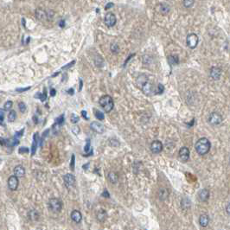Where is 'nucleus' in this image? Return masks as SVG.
I'll list each match as a JSON object with an SVG mask.
<instances>
[{
  "label": "nucleus",
  "instance_id": "6e6552de",
  "mask_svg": "<svg viewBox=\"0 0 230 230\" xmlns=\"http://www.w3.org/2000/svg\"><path fill=\"white\" fill-rule=\"evenodd\" d=\"M63 181H64V184H65V185H66L67 189H71L75 185V177L72 174L67 173V174L65 175L63 177Z\"/></svg>",
  "mask_w": 230,
  "mask_h": 230
},
{
  "label": "nucleus",
  "instance_id": "a19ab883",
  "mask_svg": "<svg viewBox=\"0 0 230 230\" xmlns=\"http://www.w3.org/2000/svg\"><path fill=\"white\" fill-rule=\"evenodd\" d=\"M74 163H75V156H74V154H73L71 157V162H70V169L72 170H74Z\"/></svg>",
  "mask_w": 230,
  "mask_h": 230
},
{
  "label": "nucleus",
  "instance_id": "c03bdc74",
  "mask_svg": "<svg viewBox=\"0 0 230 230\" xmlns=\"http://www.w3.org/2000/svg\"><path fill=\"white\" fill-rule=\"evenodd\" d=\"M80 131H81V130H80V127L77 126V125H74V126L72 127V132H73L74 135H78L79 133H80Z\"/></svg>",
  "mask_w": 230,
  "mask_h": 230
},
{
  "label": "nucleus",
  "instance_id": "a211bd4d",
  "mask_svg": "<svg viewBox=\"0 0 230 230\" xmlns=\"http://www.w3.org/2000/svg\"><path fill=\"white\" fill-rule=\"evenodd\" d=\"M38 141H39L38 132H36L33 136V142H32V146H31V156H34L36 154L37 146H38Z\"/></svg>",
  "mask_w": 230,
  "mask_h": 230
},
{
  "label": "nucleus",
  "instance_id": "ddd939ff",
  "mask_svg": "<svg viewBox=\"0 0 230 230\" xmlns=\"http://www.w3.org/2000/svg\"><path fill=\"white\" fill-rule=\"evenodd\" d=\"M19 184L18 178L16 176H11L8 179V187L11 191H16Z\"/></svg>",
  "mask_w": 230,
  "mask_h": 230
},
{
  "label": "nucleus",
  "instance_id": "412c9836",
  "mask_svg": "<svg viewBox=\"0 0 230 230\" xmlns=\"http://www.w3.org/2000/svg\"><path fill=\"white\" fill-rule=\"evenodd\" d=\"M199 223L203 228H205V227L208 226V223H209V217H208V215L207 214H202V215H200V217H199Z\"/></svg>",
  "mask_w": 230,
  "mask_h": 230
},
{
  "label": "nucleus",
  "instance_id": "393cba45",
  "mask_svg": "<svg viewBox=\"0 0 230 230\" xmlns=\"http://www.w3.org/2000/svg\"><path fill=\"white\" fill-rule=\"evenodd\" d=\"M168 62L172 66V65H176V64H178L179 62V59H178V56H170L168 57Z\"/></svg>",
  "mask_w": 230,
  "mask_h": 230
},
{
  "label": "nucleus",
  "instance_id": "3c124183",
  "mask_svg": "<svg viewBox=\"0 0 230 230\" xmlns=\"http://www.w3.org/2000/svg\"><path fill=\"white\" fill-rule=\"evenodd\" d=\"M4 117H5V113H4V111L2 109H0V121L2 122L4 120Z\"/></svg>",
  "mask_w": 230,
  "mask_h": 230
},
{
  "label": "nucleus",
  "instance_id": "603ef678",
  "mask_svg": "<svg viewBox=\"0 0 230 230\" xmlns=\"http://www.w3.org/2000/svg\"><path fill=\"white\" fill-rule=\"evenodd\" d=\"M112 6H113V4L112 3H108L106 7H105V10H108V9H110V8H112Z\"/></svg>",
  "mask_w": 230,
  "mask_h": 230
},
{
  "label": "nucleus",
  "instance_id": "58836bf2",
  "mask_svg": "<svg viewBox=\"0 0 230 230\" xmlns=\"http://www.w3.org/2000/svg\"><path fill=\"white\" fill-rule=\"evenodd\" d=\"M90 148H91V141H90L89 139H87V144H86V146L84 147V151L88 153V152H89Z\"/></svg>",
  "mask_w": 230,
  "mask_h": 230
},
{
  "label": "nucleus",
  "instance_id": "aec40b11",
  "mask_svg": "<svg viewBox=\"0 0 230 230\" xmlns=\"http://www.w3.org/2000/svg\"><path fill=\"white\" fill-rule=\"evenodd\" d=\"M71 219L73 220L74 222L80 223L82 220V215L78 210H74L71 213Z\"/></svg>",
  "mask_w": 230,
  "mask_h": 230
},
{
  "label": "nucleus",
  "instance_id": "2eb2a0df",
  "mask_svg": "<svg viewBox=\"0 0 230 230\" xmlns=\"http://www.w3.org/2000/svg\"><path fill=\"white\" fill-rule=\"evenodd\" d=\"M169 195H170V192H169L168 189H166V188H160L158 191V193H157V196H158V198L160 199V201H165L169 197Z\"/></svg>",
  "mask_w": 230,
  "mask_h": 230
},
{
  "label": "nucleus",
  "instance_id": "37998d69",
  "mask_svg": "<svg viewBox=\"0 0 230 230\" xmlns=\"http://www.w3.org/2000/svg\"><path fill=\"white\" fill-rule=\"evenodd\" d=\"M163 90H164V88H163V86L162 84H158V86H157V89L156 90V93H157V94H163Z\"/></svg>",
  "mask_w": 230,
  "mask_h": 230
},
{
  "label": "nucleus",
  "instance_id": "49530a36",
  "mask_svg": "<svg viewBox=\"0 0 230 230\" xmlns=\"http://www.w3.org/2000/svg\"><path fill=\"white\" fill-rule=\"evenodd\" d=\"M23 132H24V129H22L21 131H19V132H16V134H15V138H17V139H19V138H21L23 134Z\"/></svg>",
  "mask_w": 230,
  "mask_h": 230
},
{
  "label": "nucleus",
  "instance_id": "e433bc0d",
  "mask_svg": "<svg viewBox=\"0 0 230 230\" xmlns=\"http://www.w3.org/2000/svg\"><path fill=\"white\" fill-rule=\"evenodd\" d=\"M18 107H19V110H20V112H25L26 109H27L26 105H25L23 102H20V103L18 104Z\"/></svg>",
  "mask_w": 230,
  "mask_h": 230
},
{
  "label": "nucleus",
  "instance_id": "dca6fc26",
  "mask_svg": "<svg viewBox=\"0 0 230 230\" xmlns=\"http://www.w3.org/2000/svg\"><path fill=\"white\" fill-rule=\"evenodd\" d=\"M209 198V191L206 189L201 190L198 193V199L201 202H207Z\"/></svg>",
  "mask_w": 230,
  "mask_h": 230
},
{
  "label": "nucleus",
  "instance_id": "1a4fd4ad",
  "mask_svg": "<svg viewBox=\"0 0 230 230\" xmlns=\"http://www.w3.org/2000/svg\"><path fill=\"white\" fill-rule=\"evenodd\" d=\"M178 156H179L180 160H181L182 162L185 163V162H187V161L189 160V158H190V150H189L187 147H185V146L182 147L179 150Z\"/></svg>",
  "mask_w": 230,
  "mask_h": 230
},
{
  "label": "nucleus",
  "instance_id": "8fccbe9b",
  "mask_svg": "<svg viewBox=\"0 0 230 230\" xmlns=\"http://www.w3.org/2000/svg\"><path fill=\"white\" fill-rule=\"evenodd\" d=\"M74 62H74V61H73V62H72L68 63L67 66H64V67H62V69H67V68H68V67H72V66H73V64H74Z\"/></svg>",
  "mask_w": 230,
  "mask_h": 230
},
{
  "label": "nucleus",
  "instance_id": "09e8293b",
  "mask_svg": "<svg viewBox=\"0 0 230 230\" xmlns=\"http://www.w3.org/2000/svg\"><path fill=\"white\" fill-rule=\"evenodd\" d=\"M102 197H107V198H109V197H110V195H109V193H108V191H107V190H105V191H103V193H102Z\"/></svg>",
  "mask_w": 230,
  "mask_h": 230
},
{
  "label": "nucleus",
  "instance_id": "9b49d317",
  "mask_svg": "<svg viewBox=\"0 0 230 230\" xmlns=\"http://www.w3.org/2000/svg\"><path fill=\"white\" fill-rule=\"evenodd\" d=\"M36 17L40 21H45L50 18V14L43 9H37L36 11Z\"/></svg>",
  "mask_w": 230,
  "mask_h": 230
},
{
  "label": "nucleus",
  "instance_id": "c85d7f7f",
  "mask_svg": "<svg viewBox=\"0 0 230 230\" xmlns=\"http://www.w3.org/2000/svg\"><path fill=\"white\" fill-rule=\"evenodd\" d=\"M17 118V112L15 111H11L10 113L8 114V119L10 122H13L15 119Z\"/></svg>",
  "mask_w": 230,
  "mask_h": 230
},
{
  "label": "nucleus",
  "instance_id": "4d7b16f0",
  "mask_svg": "<svg viewBox=\"0 0 230 230\" xmlns=\"http://www.w3.org/2000/svg\"><path fill=\"white\" fill-rule=\"evenodd\" d=\"M59 25L61 26V27H64L65 26V21H63V20H62L61 22H60V23H59Z\"/></svg>",
  "mask_w": 230,
  "mask_h": 230
},
{
  "label": "nucleus",
  "instance_id": "864d4df0",
  "mask_svg": "<svg viewBox=\"0 0 230 230\" xmlns=\"http://www.w3.org/2000/svg\"><path fill=\"white\" fill-rule=\"evenodd\" d=\"M56 89H54V88H51V89H50V95L52 96V97H54V96L56 95Z\"/></svg>",
  "mask_w": 230,
  "mask_h": 230
},
{
  "label": "nucleus",
  "instance_id": "7c9ffc66",
  "mask_svg": "<svg viewBox=\"0 0 230 230\" xmlns=\"http://www.w3.org/2000/svg\"><path fill=\"white\" fill-rule=\"evenodd\" d=\"M110 49H111L112 53H113V54H118V51H119V47H118V45L117 43H112Z\"/></svg>",
  "mask_w": 230,
  "mask_h": 230
},
{
  "label": "nucleus",
  "instance_id": "2f4dec72",
  "mask_svg": "<svg viewBox=\"0 0 230 230\" xmlns=\"http://www.w3.org/2000/svg\"><path fill=\"white\" fill-rule=\"evenodd\" d=\"M195 0H184V5L186 8H191L194 5Z\"/></svg>",
  "mask_w": 230,
  "mask_h": 230
},
{
  "label": "nucleus",
  "instance_id": "4468645a",
  "mask_svg": "<svg viewBox=\"0 0 230 230\" xmlns=\"http://www.w3.org/2000/svg\"><path fill=\"white\" fill-rule=\"evenodd\" d=\"M221 69L219 67H212L210 69V77L215 80V81H218L221 78Z\"/></svg>",
  "mask_w": 230,
  "mask_h": 230
},
{
  "label": "nucleus",
  "instance_id": "9d476101",
  "mask_svg": "<svg viewBox=\"0 0 230 230\" xmlns=\"http://www.w3.org/2000/svg\"><path fill=\"white\" fill-rule=\"evenodd\" d=\"M151 151L154 154H157L163 151V144L159 140H155L151 144Z\"/></svg>",
  "mask_w": 230,
  "mask_h": 230
},
{
  "label": "nucleus",
  "instance_id": "473e14b6",
  "mask_svg": "<svg viewBox=\"0 0 230 230\" xmlns=\"http://www.w3.org/2000/svg\"><path fill=\"white\" fill-rule=\"evenodd\" d=\"M35 98H38L39 100H41V101H44L47 99V94H46V93H43V94L38 93L35 95Z\"/></svg>",
  "mask_w": 230,
  "mask_h": 230
},
{
  "label": "nucleus",
  "instance_id": "5701e85b",
  "mask_svg": "<svg viewBox=\"0 0 230 230\" xmlns=\"http://www.w3.org/2000/svg\"><path fill=\"white\" fill-rule=\"evenodd\" d=\"M170 11V7L169 5L168 4H165V3H163L160 5V13L163 14V15H167L169 12Z\"/></svg>",
  "mask_w": 230,
  "mask_h": 230
},
{
  "label": "nucleus",
  "instance_id": "0eeeda50",
  "mask_svg": "<svg viewBox=\"0 0 230 230\" xmlns=\"http://www.w3.org/2000/svg\"><path fill=\"white\" fill-rule=\"evenodd\" d=\"M116 22H117V17L112 12L107 13L105 16V24L107 27H110V28L113 27L116 24Z\"/></svg>",
  "mask_w": 230,
  "mask_h": 230
},
{
  "label": "nucleus",
  "instance_id": "c756f323",
  "mask_svg": "<svg viewBox=\"0 0 230 230\" xmlns=\"http://www.w3.org/2000/svg\"><path fill=\"white\" fill-rule=\"evenodd\" d=\"M94 62H95L97 67H102V66L104 65V61H103V59L101 58V56H97V58L94 59Z\"/></svg>",
  "mask_w": 230,
  "mask_h": 230
},
{
  "label": "nucleus",
  "instance_id": "4be33fe9",
  "mask_svg": "<svg viewBox=\"0 0 230 230\" xmlns=\"http://www.w3.org/2000/svg\"><path fill=\"white\" fill-rule=\"evenodd\" d=\"M14 175L16 177H23L25 175V169L22 167V165H17L14 168Z\"/></svg>",
  "mask_w": 230,
  "mask_h": 230
},
{
  "label": "nucleus",
  "instance_id": "423d86ee",
  "mask_svg": "<svg viewBox=\"0 0 230 230\" xmlns=\"http://www.w3.org/2000/svg\"><path fill=\"white\" fill-rule=\"evenodd\" d=\"M142 92L146 94V95H152V94L156 93V90L154 88V86L149 81H147L145 84L143 85L140 88Z\"/></svg>",
  "mask_w": 230,
  "mask_h": 230
},
{
  "label": "nucleus",
  "instance_id": "a878e982",
  "mask_svg": "<svg viewBox=\"0 0 230 230\" xmlns=\"http://www.w3.org/2000/svg\"><path fill=\"white\" fill-rule=\"evenodd\" d=\"M191 200H189L188 198H184L182 200V208L184 209H188L189 208H191Z\"/></svg>",
  "mask_w": 230,
  "mask_h": 230
},
{
  "label": "nucleus",
  "instance_id": "f3484780",
  "mask_svg": "<svg viewBox=\"0 0 230 230\" xmlns=\"http://www.w3.org/2000/svg\"><path fill=\"white\" fill-rule=\"evenodd\" d=\"M96 217L97 220L101 222H103L105 220L107 219V211L103 208H100L96 211Z\"/></svg>",
  "mask_w": 230,
  "mask_h": 230
},
{
  "label": "nucleus",
  "instance_id": "4c0bfd02",
  "mask_svg": "<svg viewBox=\"0 0 230 230\" xmlns=\"http://www.w3.org/2000/svg\"><path fill=\"white\" fill-rule=\"evenodd\" d=\"M50 132V130L49 129H47L46 131H45L43 133V136H42V138H41V139H40V141H41V144H40V146H41V147L43 146V141H44V139L47 137V135H48V133Z\"/></svg>",
  "mask_w": 230,
  "mask_h": 230
},
{
  "label": "nucleus",
  "instance_id": "7ed1b4c3",
  "mask_svg": "<svg viewBox=\"0 0 230 230\" xmlns=\"http://www.w3.org/2000/svg\"><path fill=\"white\" fill-rule=\"evenodd\" d=\"M49 208L54 213H59L62 208V202L58 198H51L49 201Z\"/></svg>",
  "mask_w": 230,
  "mask_h": 230
},
{
  "label": "nucleus",
  "instance_id": "de8ad7c7",
  "mask_svg": "<svg viewBox=\"0 0 230 230\" xmlns=\"http://www.w3.org/2000/svg\"><path fill=\"white\" fill-rule=\"evenodd\" d=\"M81 115H82V117L85 118V119H87V120H88L89 119V118L88 117V112H86V111H81Z\"/></svg>",
  "mask_w": 230,
  "mask_h": 230
},
{
  "label": "nucleus",
  "instance_id": "72a5a7b5",
  "mask_svg": "<svg viewBox=\"0 0 230 230\" xmlns=\"http://www.w3.org/2000/svg\"><path fill=\"white\" fill-rule=\"evenodd\" d=\"M13 107V103H12V101H7L5 103V105H4V108H5V111H9V110H11V107Z\"/></svg>",
  "mask_w": 230,
  "mask_h": 230
},
{
  "label": "nucleus",
  "instance_id": "39448f33",
  "mask_svg": "<svg viewBox=\"0 0 230 230\" xmlns=\"http://www.w3.org/2000/svg\"><path fill=\"white\" fill-rule=\"evenodd\" d=\"M222 120H223V118H222V116L218 113V112H211L210 114H209V116H208V123L210 124V125H220V124L222 122Z\"/></svg>",
  "mask_w": 230,
  "mask_h": 230
},
{
  "label": "nucleus",
  "instance_id": "20e7f679",
  "mask_svg": "<svg viewBox=\"0 0 230 230\" xmlns=\"http://www.w3.org/2000/svg\"><path fill=\"white\" fill-rule=\"evenodd\" d=\"M198 42H199V38H198V36H197V34L191 33L189 34V35L187 36L186 43H187V46H188L190 49H195V48H197V44H198Z\"/></svg>",
  "mask_w": 230,
  "mask_h": 230
},
{
  "label": "nucleus",
  "instance_id": "cd10ccee",
  "mask_svg": "<svg viewBox=\"0 0 230 230\" xmlns=\"http://www.w3.org/2000/svg\"><path fill=\"white\" fill-rule=\"evenodd\" d=\"M94 116H95L97 119H99V120H103V119L105 118L104 113H102L101 111H99V110H97L95 108H94Z\"/></svg>",
  "mask_w": 230,
  "mask_h": 230
},
{
  "label": "nucleus",
  "instance_id": "ea45409f",
  "mask_svg": "<svg viewBox=\"0 0 230 230\" xmlns=\"http://www.w3.org/2000/svg\"><path fill=\"white\" fill-rule=\"evenodd\" d=\"M18 152L20 153V154H24V153H28L29 152V149L27 147H25V146H22V147H20L19 148V150H18Z\"/></svg>",
  "mask_w": 230,
  "mask_h": 230
},
{
  "label": "nucleus",
  "instance_id": "a18cd8bd",
  "mask_svg": "<svg viewBox=\"0 0 230 230\" xmlns=\"http://www.w3.org/2000/svg\"><path fill=\"white\" fill-rule=\"evenodd\" d=\"M30 89V87H28V88H17L16 91L18 92V93H23V92H26L28 90Z\"/></svg>",
  "mask_w": 230,
  "mask_h": 230
},
{
  "label": "nucleus",
  "instance_id": "b1692460",
  "mask_svg": "<svg viewBox=\"0 0 230 230\" xmlns=\"http://www.w3.org/2000/svg\"><path fill=\"white\" fill-rule=\"evenodd\" d=\"M108 179H109V181L112 184H117V182H118V175L116 174L115 172H113V171H111V172L108 173Z\"/></svg>",
  "mask_w": 230,
  "mask_h": 230
},
{
  "label": "nucleus",
  "instance_id": "f704fd0d",
  "mask_svg": "<svg viewBox=\"0 0 230 230\" xmlns=\"http://www.w3.org/2000/svg\"><path fill=\"white\" fill-rule=\"evenodd\" d=\"M64 120H65V118H64V114H62L61 116H59L58 118H56V123L60 125H62L63 123H64Z\"/></svg>",
  "mask_w": 230,
  "mask_h": 230
},
{
  "label": "nucleus",
  "instance_id": "79ce46f5",
  "mask_svg": "<svg viewBox=\"0 0 230 230\" xmlns=\"http://www.w3.org/2000/svg\"><path fill=\"white\" fill-rule=\"evenodd\" d=\"M110 146L113 147H118L119 146V142L117 139H111L110 140Z\"/></svg>",
  "mask_w": 230,
  "mask_h": 230
},
{
  "label": "nucleus",
  "instance_id": "6ab92c4d",
  "mask_svg": "<svg viewBox=\"0 0 230 230\" xmlns=\"http://www.w3.org/2000/svg\"><path fill=\"white\" fill-rule=\"evenodd\" d=\"M147 81H149L148 76H147L146 74H142L138 76V78L136 80V84H137V86H138L139 88H141L143 85L146 83Z\"/></svg>",
  "mask_w": 230,
  "mask_h": 230
},
{
  "label": "nucleus",
  "instance_id": "13d9d810",
  "mask_svg": "<svg viewBox=\"0 0 230 230\" xmlns=\"http://www.w3.org/2000/svg\"><path fill=\"white\" fill-rule=\"evenodd\" d=\"M82 88V81L80 79V90H81Z\"/></svg>",
  "mask_w": 230,
  "mask_h": 230
},
{
  "label": "nucleus",
  "instance_id": "c9c22d12",
  "mask_svg": "<svg viewBox=\"0 0 230 230\" xmlns=\"http://www.w3.org/2000/svg\"><path fill=\"white\" fill-rule=\"evenodd\" d=\"M79 120H80L79 116H77V115L74 114V113H72V115H71V122L73 124H76L78 123Z\"/></svg>",
  "mask_w": 230,
  "mask_h": 230
},
{
  "label": "nucleus",
  "instance_id": "f257e3e1",
  "mask_svg": "<svg viewBox=\"0 0 230 230\" xmlns=\"http://www.w3.org/2000/svg\"><path fill=\"white\" fill-rule=\"evenodd\" d=\"M210 148H211V144L207 138H201L200 139L197 141L196 146H195L196 151L201 156L207 154L210 151Z\"/></svg>",
  "mask_w": 230,
  "mask_h": 230
},
{
  "label": "nucleus",
  "instance_id": "f8f14e48",
  "mask_svg": "<svg viewBox=\"0 0 230 230\" xmlns=\"http://www.w3.org/2000/svg\"><path fill=\"white\" fill-rule=\"evenodd\" d=\"M90 128L94 132H95L97 133H100V134L104 133V132H105V126L101 123L97 122V121H94V122L90 124Z\"/></svg>",
  "mask_w": 230,
  "mask_h": 230
},
{
  "label": "nucleus",
  "instance_id": "5fc2aeb1",
  "mask_svg": "<svg viewBox=\"0 0 230 230\" xmlns=\"http://www.w3.org/2000/svg\"><path fill=\"white\" fill-rule=\"evenodd\" d=\"M67 93H68V94H70V95H74V88H70V89H68L67 91Z\"/></svg>",
  "mask_w": 230,
  "mask_h": 230
},
{
  "label": "nucleus",
  "instance_id": "6e6d98bb",
  "mask_svg": "<svg viewBox=\"0 0 230 230\" xmlns=\"http://www.w3.org/2000/svg\"><path fill=\"white\" fill-rule=\"evenodd\" d=\"M226 210H227V213L228 215H230V210H229V203H228V205H227V208H226Z\"/></svg>",
  "mask_w": 230,
  "mask_h": 230
},
{
  "label": "nucleus",
  "instance_id": "f03ea898",
  "mask_svg": "<svg viewBox=\"0 0 230 230\" xmlns=\"http://www.w3.org/2000/svg\"><path fill=\"white\" fill-rule=\"evenodd\" d=\"M100 105L106 112H110L114 107L113 100L110 95H103L100 99Z\"/></svg>",
  "mask_w": 230,
  "mask_h": 230
},
{
  "label": "nucleus",
  "instance_id": "bb28decb",
  "mask_svg": "<svg viewBox=\"0 0 230 230\" xmlns=\"http://www.w3.org/2000/svg\"><path fill=\"white\" fill-rule=\"evenodd\" d=\"M29 219H31L32 221H37L38 217H39V215L36 210H31L29 213Z\"/></svg>",
  "mask_w": 230,
  "mask_h": 230
}]
</instances>
